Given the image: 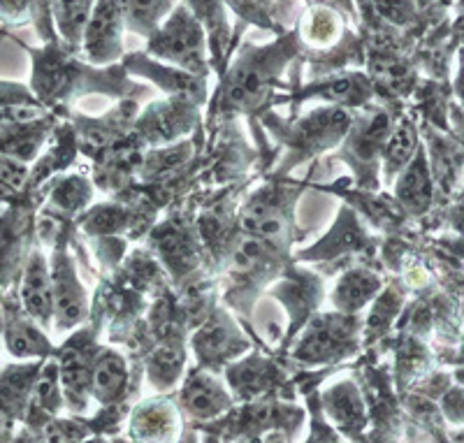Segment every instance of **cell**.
Wrapping results in <instances>:
<instances>
[{"mask_svg":"<svg viewBox=\"0 0 464 443\" xmlns=\"http://www.w3.org/2000/svg\"><path fill=\"white\" fill-rule=\"evenodd\" d=\"M300 52L297 33H285L275 44L256 47L244 43L242 52L232 63V68L223 74L218 107L221 110H256L260 102L272 93L281 70L290 63V59Z\"/></svg>","mask_w":464,"mask_h":443,"instance_id":"6da1fadb","label":"cell"},{"mask_svg":"<svg viewBox=\"0 0 464 443\" xmlns=\"http://www.w3.org/2000/svg\"><path fill=\"white\" fill-rule=\"evenodd\" d=\"M33 59V93L40 102H52L56 98H68L74 91H105V93H119V89L135 91L130 82H126L121 65L98 72V70L84 68L72 61L70 53H63L58 47L31 49L26 47Z\"/></svg>","mask_w":464,"mask_h":443,"instance_id":"7a4b0ae2","label":"cell"},{"mask_svg":"<svg viewBox=\"0 0 464 443\" xmlns=\"http://www.w3.org/2000/svg\"><path fill=\"white\" fill-rule=\"evenodd\" d=\"M147 52L193 77H207L209 72L207 37L193 12L186 5L169 12L168 19L149 35Z\"/></svg>","mask_w":464,"mask_h":443,"instance_id":"3957f363","label":"cell"},{"mask_svg":"<svg viewBox=\"0 0 464 443\" xmlns=\"http://www.w3.org/2000/svg\"><path fill=\"white\" fill-rule=\"evenodd\" d=\"M358 318L348 313H325L314 318L295 346V358L309 364L334 362L358 346Z\"/></svg>","mask_w":464,"mask_h":443,"instance_id":"277c9868","label":"cell"},{"mask_svg":"<svg viewBox=\"0 0 464 443\" xmlns=\"http://www.w3.org/2000/svg\"><path fill=\"white\" fill-rule=\"evenodd\" d=\"M123 19L114 0H95L82 33L80 52L91 65H110L123 53Z\"/></svg>","mask_w":464,"mask_h":443,"instance_id":"5b68a950","label":"cell"},{"mask_svg":"<svg viewBox=\"0 0 464 443\" xmlns=\"http://www.w3.org/2000/svg\"><path fill=\"white\" fill-rule=\"evenodd\" d=\"M49 279H52V316L56 318L58 330H68L86 316V293L77 279L72 260L63 248L53 254Z\"/></svg>","mask_w":464,"mask_h":443,"instance_id":"8992f818","label":"cell"},{"mask_svg":"<svg viewBox=\"0 0 464 443\" xmlns=\"http://www.w3.org/2000/svg\"><path fill=\"white\" fill-rule=\"evenodd\" d=\"M95 351L91 339L84 332L70 339L68 346H63L61 364H58V380L63 390L65 404H70L72 411H84L91 392V370H93Z\"/></svg>","mask_w":464,"mask_h":443,"instance_id":"52a82bcc","label":"cell"},{"mask_svg":"<svg viewBox=\"0 0 464 443\" xmlns=\"http://www.w3.org/2000/svg\"><path fill=\"white\" fill-rule=\"evenodd\" d=\"M196 121L193 101L172 98V101L153 102L135 123V135L144 144H165L190 130Z\"/></svg>","mask_w":464,"mask_h":443,"instance_id":"ba28073f","label":"cell"},{"mask_svg":"<svg viewBox=\"0 0 464 443\" xmlns=\"http://www.w3.org/2000/svg\"><path fill=\"white\" fill-rule=\"evenodd\" d=\"M246 349L248 342L226 312L211 313L205 325L193 334V351L202 367H218V364L242 355Z\"/></svg>","mask_w":464,"mask_h":443,"instance_id":"9c48e42d","label":"cell"},{"mask_svg":"<svg viewBox=\"0 0 464 443\" xmlns=\"http://www.w3.org/2000/svg\"><path fill=\"white\" fill-rule=\"evenodd\" d=\"M351 128V114L342 107H323L302 119L293 135L295 160L309 159L312 153L323 151L330 144L339 142Z\"/></svg>","mask_w":464,"mask_h":443,"instance_id":"30bf717a","label":"cell"},{"mask_svg":"<svg viewBox=\"0 0 464 443\" xmlns=\"http://www.w3.org/2000/svg\"><path fill=\"white\" fill-rule=\"evenodd\" d=\"M181 409L196 420H211L232 409V397L205 367L193 370L181 388Z\"/></svg>","mask_w":464,"mask_h":443,"instance_id":"8fae6325","label":"cell"},{"mask_svg":"<svg viewBox=\"0 0 464 443\" xmlns=\"http://www.w3.org/2000/svg\"><path fill=\"white\" fill-rule=\"evenodd\" d=\"M179 425V409L172 401L153 400L135 409L130 434L138 443H177Z\"/></svg>","mask_w":464,"mask_h":443,"instance_id":"7c38bea8","label":"cell"},{"mask_svg":"<svg viewBox=\"0 0 464 443\" xmlns=\"http://www.w3.org/2000/svg\"><path fill=\"white\" fill-rule=\"evenodd\" d=\"M19 297H22L24 313L33 323L47 325L52 321V279H49L47 260L40 251H33L31 258L26 260Z\"/></svg>","mask_w":464,"mask_h":443,"instance_id":"4fadbf2b","label":"cell"},{"mask_svg":"<svg viewBox=\"0 0 464 443\" xmlns=\"http://www.w3.org/2000/svg\"><path fill=\"white\" fill-rule=\"evenodd\" d=\"M242 226L251 237L265 239L269 244L279 242L285 235V202L276 190H260L254 200H248L242 214Z\"/></svg>","mask_w":464,"mask_h":443,"instance_id":"5bb4252c","label":"cell"},{"mask_svg":"<svg viewBox=\"0 0 464 443\" xmlns=\"http://www.w3.org/2000/svg\"><path fill=\"white\" fill-rule=\"evenodd\" d=\"M123 68L128 72L142 74V77H149L153 80L160 89H165L168 93L179 95V98H186V101H205V77H193V74L177 72L172 68H163V65H156L151 59H147L144 53H130L123 59Z\"/></svg>","mask_w":464,"mask_h":443,"instance_id":"9a60e30c","label":"cell"},{"mask_svg":"<svg viewBox=\"0 0 464 443\" xmlns=\"http://www.w3.org/2000/svg\"><path fill=\"white\" fill-rule=\"evenodd\" d=\"M0 330H3V343H5L7 353L14 355V358H44V355L52 353L47 337L37 330L35 323L26 313H19L16 309H12L10 304H5Z\"/></svg>","mask_w":464,"mask_h":443,"instance_id":"2e32d148","label":"cell"},{"mask_svg":"<svg viewBox=\"0 0 464 443\" xmlns=\"http://www.w3.org/2000/svg\"><path fill=\"white\" fill-rule=\"evenodd\" d=\"M128 388V367L126 360L116 351L102 349L95 355L93 370H91V392L95 400L111 407L116 401H121Z\"/></svg>","mask_w":464,"mask_h":443,"instance_id":"e0dca14e","label":"cell"},{"mask_svg":"<svg viewBox=\"0 0 464 443\" xmlns=\"http://www.w3.org/2000/svg\"><path fill=\"white\" fill-rule=\"evenodd\" d=\"M156 251L160 254L163 263L172 269V274H188L198 265V246L196 237L190 235L188 227L179 223H169L156 230L153 235Z\"/></svg>","mask_w":464,"mask_h":443,"instance_id":"ac0fdd59","label":"cell"},{"mask_svg":"<svg viewBox=\"0 0 464 443\" xmlns=\"http://www.w3.org/2000/svg\"><path fill=\"white\" fill-rule=\"evenodd\" d=\"M227 380H230L235 395L242 397V400H256V397L272 390L275 385H279L281 376L269 360L251 355L244 362L227 367Z\"/></svg>","mask_w":464,"mask_h":443,"instance_id":"d6986e66","label":"cell"},{"mask_svg":"<svg viewBox=\"0 0 464 443\" xmlns=\"http://www.w3.org/2000/svg\"><path fill=\"white\" fill-rule=\"evenodd\" d=\"M188 5L202 26L205 37H209L211 63L214 68L223 70L230 53V26H227L223 3L221 0H188Z\"/></svg>","mask_w":464,"mask_h":443,"instance_id":"ffe728a7","label":"cell"},{"mask_svg":"<svg viewBox=\"0 0 464 443\" xmlns=\"http://www.w3.org/2000/svg\"><path fill=\"white\" fill-rule=\"evenodd\" d=\"M397 200L411 214H422L432 202V177H430L428 159L418 149L411 163L401 169L397 179Z\"/></svg>","mask_w":464,"mask_h":443,"instance_id":"44dd1931","label":"cell"},{"mask_svg":"<svg viewBox=\"0 0 464 443\" xmlns=\"http://www.w3.org/2000/svg\"><path fill=\"white\" fill-rule=\"evenodd\" d=\"M372 82L360 72L339 74V77H327L325 82L312 84L304 89V98H325L343 107H358L372 98Z\"/></svg>","mask_w":464,"mask_h":443,"instance_id":"7402d4cb","label":"cell"},{"mask_svg":"<svg viewBox=\"0 0 464 443\" xmlns=\"http://www.w3.org/2000/svg\"><path fill=\"white\" fill-rule=\"evenodd\" d=\"M323 404H325L327 416L333 418V422L339 429L348 434H355L364 428V404L360 397L358 388L351 380L333 385L330 390L323 395Z\"/></svg>","mask_w":464,"mask_h":443,"instance_id":"603a6c76","label":"cell"},{"mask_svg":"<svg viewBox=\"0 0 464 443\" xmlns=\"http://www.w3.org/2000/svg\"><path fill=\"white\" fill-rule=\"evenodd\" d=\"M47 132L49 123L44 117L35 119V121L0 128V156H10V159L28 163L40 151L44 138H47Z\"/></svg>","mask_w":464,"mask_h":443,"instance_id":"cb8c5ba5","label":"cell"},{"mask_svg":"<svg viewBox=\"0 0 464 443\" xmlns=\"http://www.w3.org/2000/svg\"><path fill=\"white\" fill-rule=\"evenodd\" d=\"M379 288L381 279L374 272H370V269H351L339 279L333 300L339 312L355 316V312L370 304L372 297L379 293Z\"/></svg>","mask_w":464,"mask_h":443,"instance_id":"d4e9b609","label":"cell"},{"mask_svg":"<svg viewBox=\"0 0 464 443\" xmlns=\"http://www.w3.org/2000/svg\"><path fill=\"white\" fill-rule=\"evenodd\" d=\"M343 35L342 14L333 7L312 5V10L302 16V31L297 40L318 49L334 47Z\"/></svg>","mask_w":464,"mask_h":443,"instance_id":"484cf974","label":"cell"},{"mask_svg":"<svg viewBox=\"0 0 464 443\" xmlns=\"http://www.w3.org/2000/svg\"><path fill=\"white\" fill-rule=\"evenodd\" d=\"M149 380L159 390H169L184 370V349L177 337H163L160 343L149 355Z\"/></svg>","mask_w":464,"mask_h":443,"instance_id":"4316f807","label":"cell"},{"mask_svg":"<svg viewBox=\"0 0 464 443\" xmlns=\"http://www.w3.org/2000/svg\"><path fill=\"white\" fill-rule=\"evenodd\" d=\"M123 26L140 35H151L172 12V0H114Z\"/></svg>","mask_w":464,"mask_h":443,"instance_id":"83f0119b","label":"cell"},{"mask_svg":"<svg viewBox=\"0 0 464 443\" xmlns=\"http://www.w3.org/2000/svg\"><path fill=\"white\" fill-rule=\"evenodd\" d=\"M95 0H52V14L65 44L80 49L82 33L89 22Z\"/></svg>","mask_w":464,"mask_h":443,"instance_id":"f1b7e54d","label":"cell"},{"mask_svg":"<svg viewBox=\"0 0 464 443\" xmlns=\"http://www.w3.org/2000/svg\"><path fill=\"white\" fill-rule=\"evenodd\" d=\"M418 151V140L416 130L411 128V123H401L395 130L388 132L383 147H381V156H383V169L385 177L400 175L406 165L411 163V159Z\"/></svg>","mask_w":464,"mask_h":443,"instance_id":"f546056e","label":"cell"},{"mask_svg":"<svg viewBox=\"0 0 464 443\" xmlns=\"http://www.w3.org/2000/svg\"><path fill=\"white\" fill-rule=\"evenodd\" d=\"M372 74L376 77L379 86L392 91V93H409V89L413 86V70L391 53H374Z\"/></svg>","mask_w":464,"mask_h":443,"instance_id":"4dcf8cb0","label":"cell"},{"mask_svg":"<svg viewBox=\"0 0 464 443\" xmlns=\"http://www.w3.org/2000/svg\"><path fill=\"white\" fill-rule=\"evenodd\" d=\"M52 197V205L63 214H72V211L82 209L86 202L91 200V186L89 181L82 179V177H68L63 181H56L49 193Z\"/></svg>","mask_w":464,"mask_h":443,"instance_id":"1f68e13d","label":"cell"},{"mask_svg":"<svg viewBox=\"0 0 464 443\" xmlns=\"http://www.w3.org/2000/svg\"><path fill=\"white\" fill-rule=\"evenodd\" d=\"M379 19L397 28L411 26L420 14V0H367Z\"/></svg>","mask_w":464,"mask_h":443,"instance_id":"d6a6232c","label":"cell"},{"mask_svg":"<svg viewBox=\"0 0 464 443\" xmlns=\"http://www.w3.org/2000/svg\"><path fill=\"white\" fill-rule=\"evenodd\" d=\"M401 297L395 291H388L385 295H381V300L376 302L374 312H372L370 321H367V332L370 334H381L385 327L391 325V321L395 318V313H400Z\"/></svg>","mask_w":464,"mask_h":443,"instance_id":"836d02e7","label":"cell"},{"mask_svg":"<svg viewBox=\"0 0 464 443\" xmlns=\"http://www.w3.org/2000/svg\"><path fill=\"white\" fill-rule=\"evenodd\" d=\"M0 181L10 190L19 193L28 184V165L22 160L10 159V156H0Z\"/></svg>","mask_w":464,"mask_h":443,"instance_id":"e575fe53","label":"cell"},{"mask_svg":"<svg viewBox=\"0 0 464 443\" xmlns=\"http://www.w3.org/2000/svg\"><path fill=\"white\" fill-rule=\"evenodd\" d=\"M5 107H37V101L33 98L28 86L0 80V110H5Z\"/></svg>","mask_w":464,"mask_h":443,"instance_id":"d590c367","label":"cell"},{"mask_svg":"<svg viewBox=\"0 0 464 443\" xmlns=\"http://www.w3.org/2000/svg\"><path fill=\"white\" fill-rule=\"evenodd\" d=\"M309 3H314V5L333 7V10H337V12H346L348 16H353V14H355L353 0H309Z\"/></svg>","mask_w":464,"mask_h":443,"instance_id":"8d00e7d4","label":"cell"},{"mask_svg":"<svg viewBox=\"0 0 464 443\" xmlns=\"http://www.w3.org/2000/svg\"><path fill=\"white\" fill-rule=\"evenodd\" d=\"M309 443H343V441L337 437V434L330 432L327 428H318L316 432H314V437L309 438Z\"/></svg>","mask_w":464,"mask_h":443,"instance_id":"74e56055","label":"cell"},{"mask_svg":"<svg viewBox=\"0 0 464 443\" xmlns=\"http://www.w3.org/2000/svg\"><path fill=\"white\" fill-rule=\"evenodd\" d=\"M10 443H44V438H40L37 437V432H33V429L26 428L22 434H19V437L12 438Z\"/></svg>","mask_w":464,"mask_h":443,"instance_id":"f35d334b","label":"cell"},{"mask_svg":"<svg viewBox=\"0 0 464 443\" xmlns=\"http://www.w3.org/2000/svg\"><path fill=\"white\" fill-rule=\"evenodd\" d=\"M179 443H198V438H196V434H193V432H188V434H186L184 438H181Z\"/></svg>","mask_w":464,"mask_h":443,"instance_id":"ab89813d","label":"cell"},{"mask_svg":"<svg viewBox=\"0 0 464 443\" xmlns=\"http://www.w3.org/2000/svg\"><path fill=\"white\" fill-rule=\"evenodd\" d=\"M256 3H258L260 7H265V10H267V5H269V3H272V0H256Z\"/></svg>","mask_w":464,"mask_h":443,"instance_id":"60d3db41","label":"cell"},{"mask_svg":"<svg viewBox=\"0 0 464 443\" xmlns=\"http://www.w3.org/2000/svg\"><path fill=\"white\" fill-rule=\"evenodd\" d=\"M0 343H3V330H0Z\"/></svg>","mask_w":464,"mask_h":443,"instance_id":"b9f144b4","label":"cell"},{"mask_svg":"<svg viewBox=\"0 0 464 443\" xmlns=\"http://www.w3.org/2000/svg\"><path fill=\"white\" fill-rule=\"evenodd\" d=\"M3 209H5V207H0V217H3Z\"/></svg>","mask_w":464,"mask_h":443,"instance_id":"7bdbcfd3","label":"cell"},{"mask_svg":"<svg viewBox=\"0 0 464 443\" xmlns=\"http://www.w3.org/2000/svg\"><path fill=\"white\" fill-rule=\"evenodd\" d=\"M244 443H260V441H256V438H254V441H244Z\"/></svg>","mask_w":464,"mask_h":443,"instance_id":"ee69618b","label":"cell"}]
</instances>
